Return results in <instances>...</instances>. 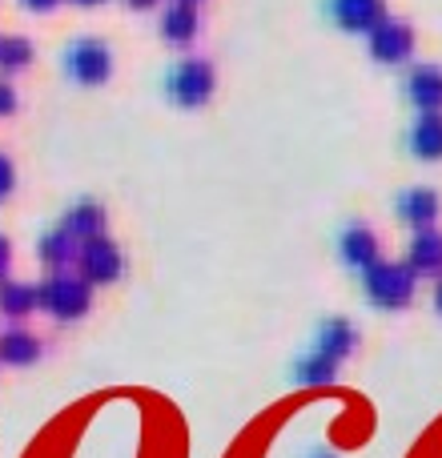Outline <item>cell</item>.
Here are the masks:
<instances>
[{"instance_id": "6da1fadb", "label": "cell", "mask_w": 442, "mask_h": 458, "mask_svg": "<svg viewBox=\"0 0 442 458\" xmlns=\"http://www.w3.org/2000/svg\"><path fill=\"white\" fill-rule=\"evenodd\" d=\"M362 293L378 310H406L414 298V274L406 261H378L362 274Z\"/></svg>"}, {"instance_id": "7a4b0ae2", "label": "cell", "mask_w": 442, "mask_h": 458, "mask_svg": "<svg viewBox=\"0 0 442 458\" xmlns=\"http://www.w3.org/2000/svg\"><path fill=\"white\" fill-rule=\"evenodd\" d=\"M166 93L169 101L185 105V109H198V105H206L214 97V69L206 61H198V56H185V61H177L169 69Z\"/></svg>"}, {"instance_id": "3957f363", "label": "cell", "mask_w": 442, "mask_h": 458, "mask_svg": "<svg viewBox=\"0 0 442 458\" xmlns=\"http://www.w3.org/2000/svg\"><path fill=\"white\" fill-rule=\"evenodd\" d=\"M64 72H69L77 85H101L113 72V56L105 40H72L69 53H64Z\"/></svg>"}, {"instance_id": "277c9868", "label": "cell", "mask_w": 442, "mask_h": 458, "mask_svg": "<svg viewBox=\"0 0 442 458\" xmlns=\"http://www.w3.org/2000/svg\"><path fill=\"white\" fill-rule=\"evenodd\" d=\"M37 298H40V306H45L48 314H56V318H81L89 310V301H93V293H89V282H81V277L56 274V277H48V282L40 285Z\"/></svg>"}, {"instance_id": "5b68a950", "label": "cell", "mask_w": 442, "mask_h": 458, "mask_svg": "<svg viewBox=\"0 0 442 458\" xmlns=\"http://www.w3.org/2000/svg\"><path fill=\"white\" fill-rule=\"evenodd\" d=\"M370 53H374V61H382V64L411 61V56H414V29L406 21L387 16V21L370 32Z\"/></svg>"}, {"instance_id": "8992f818", "label": "cell", "mask_w": 442, "mask_h": 458, "mask_svg": "<svg viewBox=\"0 0 442 458\" xmlns=\"http://www.w3.org/2000/svg\"><path fill=\"white\" fill-rule=\"evenodd\" d=\"M326 13L346 32H374L387 21V4L382 0H326Z\"/></svg>"}, {"instance_id": "52a82bcc", "label": "cell", "mask_w": 442, "mask_h": 458, "mask_svg": "<svg viewBox=\"0 0 442 458\" xmlns=\"http://www.w3.org/2000/svg\"><path fill=\"white\" fill-rule=\"evenodd\" d=\"M81 269H85V282H117L121 269H125V258H121V250L113 242H105V237H93V242H85V250H81Z\"/></svg>"}, {"instance_id": "ba28073f", "label": "cell", "mask_w": 442, "mask_h": 458, "mask_svg": "<svg viewBox=\"0 0 442 458\" xmlns=\"http://www.w3.org/2000/svg\"><path fill=\"white\" fill-rule=\"evenodd\" d=\"M338 253H342V261H346L350 269H370V266H378V237H374V229L370 225H362V222H354V225H346L342 229V237H338Z\"/></svg>"}, {"instance_id": "9c48e42d", "label": "cell", "mask_w": 442, "mask_h": 458, "mask_svg": "<svg viewBox=\"0 0 442 458\" xmlns=\"http://www.w3.org/2000/svg\"><path fill=\"white\" fill-rule=\"evenodd\" d=\"M406 97L419 113H442V69L438 64H414L406 77Z\"/></svg>"}, {"instance_id": "30bf717a", "label": "cell", "mask_w": 442, "mask_h": 458, "mask_svg": "<svg viewBox=\"0 0 442 458\" xmlns=\"http://www.w3.org/2000/svg\"><path fill=\"white\" fill-rule=\"evenodd\" d=\"M406 269L414 277H442V233L438 229H419L406 250Z\"/></svg>"}, {"instance_id": "8fae6325", "label": "cell", "mask_w": 442, "mask_h": 458, "mask_svg": "<svg viewBox=\"0 0 442 458\" xmlns=\"http://www.w3.org/2000/svg\"><path fill=\"white\" fill-rule=\"evenodd\" d=\"M438 209H442L438 193L427 190V185H414V190H406L403 198H398V217L414 229H435Z\"/></svg>"}, {"instance_id": "7c38bea8", "label": "cell", "mask_w": 442, "mask_h": 458, "mask_svg": "<svg viewBox=\"0 0 442 458\" xmlns=\"http://www.w3.org/2000/svg\"><path fill=\"white\" fill-rule=\"evenodd\" d=\"M406 145L419 161H442V113H419L406 133Z\"/></svg>"}, {"instance_id": "4fadbf2b", "label": "cell", "mask_w": 442, "mask_h": 458, "mask_svg": "<svg viewBox=\"0 0 442 458\" xmlns=\"http://www.w3.org/2000/svg\"><path fill=\"white\" fill-rule=\"evenodd\" d=\"M354 346H358V330H354V326H350L346 318H326L322 330H318V350H314V354L330 358V362L338 366Z\"/></svg>"}, {"instance_id": "5bb4252c", "label": "cell", "mask_w": 442, "mask_h": 458, "mask_svg": "<svg viewBox=\"0 0 442 458\" xmlns=\"http://www.w3.org/2000/svg\"><path fill=\"white\" fill-rule=\"evenodd\" d=\"M64 233L72 237V242H93V237H101V229H105V214H101V206L97 201H77V206L64 214Z\"/></svg>"}, {"instance_id": "9a60e30c", "label": "cell", "mask_w": 442, "mask_h": 458, "mask_svg": "<svg viewBox=\"0 0 442 458\" xmlns=\"http://www.w3.org/2000/svg\"><path fill=\"white\" fill-rule=\"evenodd\" d=\"M161 37L169 45H190L198 37V13L190 4H169L166 8V21H161Z\"/></svg>"}, {"instance_id": "2e32d148", "label": "cell", "mask_w": 442, "mask_h": 458, "mask_svg": "<svg viewBox=\"0 0 442 458\" xmlns=\"http://www.w3.org/2000/svg\"><path fill=\"white\" fill-rule=\"evenodd\" d=\"M37 306H40L37 285H29V282H4L0 285V310H4L8 318H29Z\"/></svg>"}, {"instance_id": "e0dca14e", "label": "cell", "mask_w": 442, "mask_h": 458, "mask_svg": "<svg viewBox=\"0 0 442 458\" xmlns=\"http://www.w3.org/2000/svg\"><path fill=\"white\" fill-rule=\"evenodd\" d=\"M37 354H40V342L21 330H8L0 338V362H8V366H29V362H37Z\"/></svg>"}, {"instance_id": "ac0fdd59", "label": "cell", "mask_w": 442, "mask_h": 458, "mask_svg": "<svg viewBox=\"0 0 442 458\" xmlns=\"http://www.w3.org/2000/svg\"><path fill=\"white\" fill-rule=\"evenodd\" d=\"M334 370H338V366H334L330 358L306 354V358H298V366H293V378H298L302 386H326V382L334 378Z\"/></svg>"}, {"instance_id": "d6986e66", "label": "cell", "mask_w": 442, "mask_h": 458, "mask_svg": "<svg viewBox=\"0 0 442 458\" xmlns=\"http://www.w3.org/2000/svg\"><path fill=\"white\" fill-rule=\"evenodd\" d=\"M72 253L77 250H72V237L64 233V229H53V233L40 237V261H45V266H53V269L69 266Z\"/></svg>"}, {"instance_id": "ffe728a7", "label": "cell", "mask_w": 442, "mask_h": 458, "mask_svg": "<svg viewBox=\"0 0 442 458\" xmlns=\"http://www.w3.org/2000/svg\"><path fill=\"white\" fill-rule=\"evenodd\" d=\"M32 56V45L24 37H4L0 40V69L4 72H21Z\"/></svg>"}, {"instance_id": "44dd1931", "label": "cell", "mask_w": 442, "mask_h": 458, "mask_svg": "<svg viewBox=\"0 0 442 458\" xmlns=\"http://www.w3.org/2000/svg\"><path fill=\"white\" fill-rule=\"evenodd\" d=\"M13 193V165H8V157H0V201Z\"/></svg>"}, {"instance_id": "7402d4cb", "label": "cell", "mask_w": 442, "mask_h": 458, "mask_svg": "<svg viewBox=\"0 0 442 458\" xmlns=\"http://www.w3.org/2000/svg\"><path fill=\"white\" fill-rule=\"evenodd\" d=\"M16 109V93L8 85H0V117H4V113H13Z\"/></svg>"}, {"instance_id": "603a6c76", "label": "cell", "mask_w": 442, "mask_h": 458, "mask_svg": "<svg viewBox=\"0 0 442 458\" xmlns=\"http://www.w3.org/2000/svg\"><path fill=\"white\" fill-rule=\"evenodd\" d=\"M21 4H24V8H37V13H48L56 0H21Z\"/></svg>"}, {"instance_id": "cb8c5ba5", "label": "cell", "mask_w": 442, "mask_h": 458, "mask_svg": "<svg viewBox=\"0 0 442 458\" xmlns=\"http://www.w3.org/2000/svg\"><path fill=\"white\" fill-rule=\"evenodd\" d=\"M8 269V237H0V277H4Z\"/></svg>"}, {"instance_id": "d4e9b609", "label": "cell", "mask_w": 442, "mask_h": 458, "mask_svg": "<svg viewBox=\"0 0 442 458\" xmlns=\"http://www.w3.org/2000/svg\"><path fill=\"white\" fill-rule=\"evenodd\" d=\"M435 310L442 314V277H438V285H435Z\"/></svg>"}, {"instance_id": "484cf974", "label": "cell", "mask_w": 442, "mask_h": 458, "mask_svg": "<svg viewBox=\"0 0 442 458\" xmlns=\"http://www.w3.org/2000/svg\"><path fill=\"white\" fill-rule=\"evenodd\" d=\"M310 458H338V454H330V451H314Z\"/></svg>"}, {"instance_id": "4316f807", "label": "cell", "mask_w": 442, "mask_h": 458, "mask_svg": "<svg viewBox=\"0 0 442 458\" xmlns=\"http://www.w3.org/2000/svg\"><path fill=\"white\" fill-rule=\"evenodd\" d=\"M129 4H137V8H149V4H153V0H129Z\"/></svg>"}, {"instance_id": "83f0119b", "label": "cell", "mask_w": 442, "mask_h": 458, "mask_svg": "<svg viewBox=\"0 0 442 458\" xmlns=\"http://www.w3.org/2000/svg\"><path fill=\"white\" fill-rule=\"evenodd\" d=\"M72 4H105V0H72Z\"/></svg>"}, {"instance_id": "f1b7e54d", "label": "cell", "mask_w": 442, "mask_h": 458, "mask_svg": "<svg viewBox=\"0 0 442 458\" xmlns=\"http://www.w3.org/2000/svg\"><path fill=\"white\" fill-rule=\"evenodd\" d=\"M177 4H193V0H177Z\"/></svg>"}]
</instances>
